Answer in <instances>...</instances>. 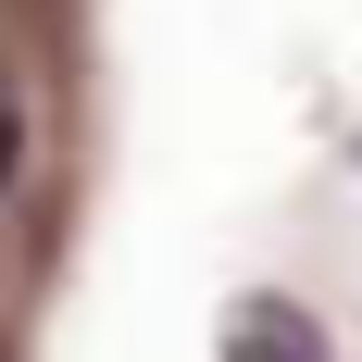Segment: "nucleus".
Segmentation results:
<instances>
[{
  "mask_svg": "<svg viewBox=\"0 0 362 362\" xmlns=\"http://www.w3.org/2000/svg\"><path fill=\"white\" fill-rule=\"evenodd\" d=\"M25 175V75H13V37H0V200Z\"/></svg>",
  "mask_w": 362,
  "mask_h": 362,
  "instance_id": "f257e3e1",
  "label": "nucleus"
}]
</instances>
